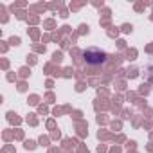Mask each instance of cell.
<instances>
[{
    "mask_svg": "<svg viewBox=\"0 0 153 153\" xmlns=\"http://www.w3.org/2000/svg\"><path fill=\"white\" fill-rule=\"evenodd\" d=\"M83 58L88 65H101L106 61V52H103L99 49H87L83 52Z\"/></svg>",
    "mask_w": 153,
    "mask_h": 153,
    "instance_id": "1",
    "label": "cell"
}]
</instances>
